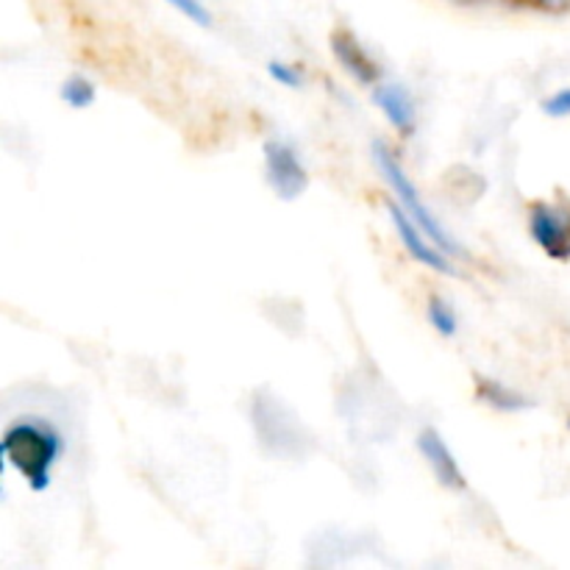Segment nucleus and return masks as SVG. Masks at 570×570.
Segmentation results:
<instances>
[{
  "label": "nucleus",
  "instance_id": "obj_1",
  "mask_svg": "<svg viewBox=\"0 0 570 570\" xmlns=\"http://www.w3.org/2000/svg\"><path fill=\"white\" fill-rule=\"evenodd\" d=\"M65 451L61 432L45 417H17L0 440L6 468H14L33 493H45L53 479V468Z\"/></svg>",
  "mask_w": 570,
  "mask_h": 570
},
{
  "label": "nucleus",
  "instance_id": "obj_2",
  "mask_svg": "<svg viewBox=\"0 0 570 570\" xmlns=\"http://www.w3.org/2000/svg\"><path fill=\"white\" fill-rule=\"evenodd\" d=\"M373 159H376V167H379V173L384 176V181H387V187L393 189L395 204H399L401 209H404L406 215H410L412 220H415L417 226H421L423 232H426L429 237L440 245V248L449 250V254H460L462 245L456 243L449 232H445L443 223H440L438 217L432 215V209L423 204L421 193H417V187L412 184V178L404 173L401 161L393 156V150H390L384 142H373Z\"/></svg>",
  "mask_w": 570,
  "mask_h": 570
},
{
  "label": "nucleus",
  "instance_id": "obj_3",
  "mask_svg": "<svg viewBox=\"0 0 570 570\" xmlns=\"http://www.w3.org/2000/svg\"><path fill=\"white\" fill-rule=\"evenodd\" d=\"M250 423L262 449L271 451L273 456H301L309 445L295 412L287 410V404L273 393H256L250 404Z\"/></svg>",
  "mask_w": 570,
  "mask_h": 570
},
{
  "label": "nucleus",
  "instance_id": "obj_4",
  "mask_svg": "<svg viewBox=\"0 0 570 570\" xmlns=\"http://www.w3.org/2000/svg\"><path fill=\"white\" fill-rule=\"evenodd\" d=\"M529 234L549 259L570 262V204L538 200L529 206Z\"/></svg>",
  "mask_w": 570,
  "mask_h": 570
},
{
  "label": "nucleus",
  "instance_id": "obj_5",
  "mask_svg": "<svg viewBox=\"0 0 570 570\" xmlns=\"http://www.w3.org/2000/svg\"><path fill=\"white\" fill-rule=\"evenodd\" d=\"M262 154H265V178L273 193L282 200L301 198L309 187V173H306L298 150L284 139H267Z\"/></svg>",
  "mask_w": 570,
  "mask_h": 570
},
{
  "label": "nucleus",
  "instance_id": "obj_6",
  "mask_svg": "<svg viewBox=\"0 0 570 570\" xmlns=\"http://www.w3.org/2000/svg\"><path fill=\"white\" fill-rule=\"evenodd\" d=\"M387 209H390V220H393V226H395V232H399V239L404 243L406 254H410L415 262H421V265H426L429 271L443 273V276H454L456 267L451 265L449 250L440 248V245L434 243V239L429 237V234L423 232V228L417 226V223L412 220V217L406 215L399 204H390Z\"/></svg>",
  "mask_w": 570,
  "mask_h": 570
},
{
  "label": "nucleus",
  "instance_id": "obj_7",
  "mask_svg": "<svg viewBox=\"0 0 570 570\" xmlns=\"http://www.w3.org/2000/svg\"><path fill=\"white\" fill-rule=\"evenodd\" d=\"M415 445H417V451H421L423 460H426V465L432 468L434 479H438L443 488H449V490H465L468 488L465 473H462L454 451L449 449V443H445L443 434H440L438 429H432V426L421 429V432H417Z\"/></svg>",
  "mask_w": 570,
  "mask_h": 570
},
{
  "label": "nucleus",
  "instance_id": "obj_8",
  "mask_svg": "<svg viewBox=\"0 0 570 570\" xmlns=\"http://www.w3.org/2000/svg\"><path fill=\"white\" fill-rule=\"evenodd\" d=\"M328 45H332L334 59L340 61V67H343L354 81H360L362 87H376L379 78H382V67H379V61L367 53V48L354 37V33L334 31Z\"/></svg>",
  "mask_w": 570,
  "mask_h": 570
},
{
  "label": "nucleus",
  "instance_id": "obj_9",
  "mask_svg": "<svg viewBox=\"0 0 570 570\" xmlns=\"http://www.w3.org/2000/svg\"><path fill=\"white\" fill-rule=\"evenodd\" d=\"M373 100H376V106L384 111L390 126H393L401 137H412V134H415L417 106L404 83L379 81L376 87H373Z\"/></svg>",
  "mask_w": 570,
  "mask_h": 570
},
{
  "label": "nucleus",
  "instance_id": "obj_10",
  "mask_svg": "<svg viewBox=\"0 0 570 570\" xmlns=\"http://www.w3.org/2000/svg\"><path fill=\"white\" fill-rule=\"evenodd\" d=\"M476 399L484 401L490 410L507 412V415H510V412L512 415H515V412H527L534 406V401L529 399L527 393L499 382V379H484V376L476 379Z\"/></svg>",
  "mask_w": 570,
  "mask_h": 570
},
{
  "label": "nucleus",
  "instance_id": "obj_11",
  "mask_svg": "<svg viewBox=\"0 0 570 570\" xmlns=\"http://www.w3.org/2000/svg\"><path fill=\"white\" fill-rule=\"evenodd\" d=\"M426 317H429V323L434 326V332L443 334V337H454L456 328H460L454 306H451L445 298H440V295H432V298H429Z\"/></svg>",
  "mask_w": 570,
  "mask_h": 570
},
{
  "label": "nucleus",
  "instance_id": "obj_12",
  "mask_svg": "<svg viewBox=\"0 0 570 570\" xmlns=\"http://www.w3.org/2000/svg\"><path fill=\"white\" fill-rule=\"evenodd\" d=\"M59 95L72 109H87V106L95 104V83L87 76H70L61 83Z\"/></svg>",
  "mask_w": 570,
  "mask_h": 570
},
{
  "label": "nucleus",
  "instance_id": "obj_13",
  "mask_svg": "<svg viewBox=\"0 0 570 570\" xmlns=\"http://www.w3.org/2000/svg\"><path fill=\"white\" fill-rule=\"evenodd\" d=\"M165 3H170L178 14L193 20L195 26H204V28L212 26V11L206 9L204 0H165Z\"/></svg>",
  "mask_w": 570,
  "mask_h": 570
},
{
  "label": "nucleus",
  "instance_id": "obj_14",
  "mask_svg": "<svg viewBox=\"0 0 570 570\" xmlns=\"http://www.w3.org/2000/svg\"><path fill=\"white\" fill-rule=\"evenodd\" d=\"M267 72H271L273 81L282 83V87H289V89L304 87V76H301V70L298 67L287 65V61H271V65H267Z\"/></svg>",
  "mask_w": 570,
  "mask_h": 570
},
{
  "label": "nucleus",
  "instance_id": "obj_15",
  "mask_svg": "<svg viewBox=\"0 0 570 570\" xmlns=\"http://www.w3.org/2000/svg\"><path fill=\"white\" fill-rule=\"evenodd\" d=\"M543 111L549 117H557V120H560V117H570V87L549 95V98L543 100Z\"/></svg>",
  "mask_w": 570,
  "mask_h": 570
},
{
  "label": "nucleus",
  "instance_id": "obj_16",
  "mask_svg": "<svg viewBox=\"0 0 570 570\" xmlns=\"http://www.w3.org/2000/svg\"><path fill=\"white\" fill-rule=\"evenodd\" d=\"M540 9H546V11H570V0H540Z\"/></svg>",
  "mask_w": 570,
  "mask_h": 570
},
{
  "label": "nucleus",
  "instance_id": "obj_17",
  "mask_svg": "<svg viewBox=\"0 0 570 570\" xmlns=\"http://www.w3.org/2000/svg\"><path fill=\"white\" fill-rule=\"evenodd\" d=\"M527 3H534V6H540V0H527Z\"/></svg>",
  "mask_w": 570,
  "mask_h": 570
},
{
  "label": "nucleus",
  "instance_id": "obj_18",
  "mask_svg": "<svg viewBox=\"0 0 570 570\" xmlns=\"http://www.w3.org/2000/svg\"><path fill=\"white\" fill-rule=\"evenodd\" d=\"M468 3H479V0H468Z\"/></svg>",
  "mask_w": 570,
  "mask_h": 570
},
{
  "label": "nucleus",
  "instance_id": "obj_19",
  "mask_svg": "<svg viewBox=\"0 0 570 570\" xmlns=\"http://www.w3.org/2000/svg\"><path fill=\"white\" fill-rule=\"evenodd\" d=\"M568 429H570V417H568Z\"/></svg>",
  "mask_w": 570,
  "mask_h": 570
}]
</instances>
